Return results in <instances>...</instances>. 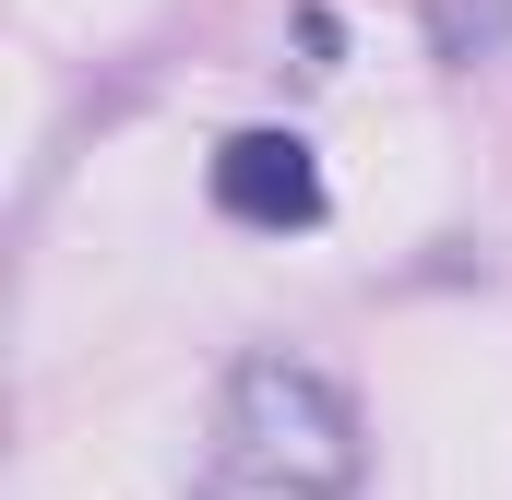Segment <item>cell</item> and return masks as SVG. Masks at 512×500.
<instances>
[{
	"label": "cell",
	"instance_id": "6da1fadb",
	"mask_svg": "<svg viewBox=\"0 0 512 500\" xmlns=\"http://www.w3.org/2000/svg\"><path fill=\"white\" fill-rule=\"evenodd\" d=\"M370 477V429L346 405V381L310 358H239L227 370V417H215V500H346Z\"/></svg>",
	"mask_w": 512,
	"mask_h": 500
},
{
	"label": "cell",
	"instance_id": "7a4b0ae2",
	"mask_svg": "<svg viewBox=\"0 0 512 500\" xmlns=\"http://www.w3.org/2000/svg\"><path fill=\"white\" fill-rule=\"evenodd\" d=\"M215 215L227 227H262V239H298L322 227V167L298 131H227L215 143Z\"/></svg>",
	"mask_w": 512,
	"mask_h": 500
},
{
	"label": "cell",
	"instance_id": "3957f363",
	"mask_svg": "<svg viewBox=\"0 0 512 500\" xmlns=\"http://www.w3.org/2000/svg\"><path fill=\"white\" fill-rule=\"evenodd\" d=\"M512 36V0H441V12H429V48H441V60H477V48H501Z\"/></svg>",
	"mask_w": 512,
	"mask_h": 500
}]
</instances>
